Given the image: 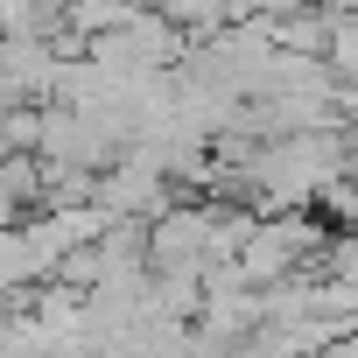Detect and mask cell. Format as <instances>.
<instances>
[{
    "label": "cell",
    "mask_w": 358,
    "mask_h": 358,
    "mask_svg": "<svg viewBox=\"0 0 358 358\" xmlns=\"http://www.w3.org/2000/svg\"><path fill=\"white\" fill-rule=\"evenodd\" d=\"M330 232L316 225V211H253V232L232 260V274L246 288H281L295 274H309V260H323Z\"/></svg>",
    "instance_id": "obj_1"
},
{
    "label": "cell",
    "mask_w": 358,
    "mask_h": 358,
    "mask_svg": "<svg viewBox=\"0 0 358 358\" xmlns=\"http://www.w3.org/2000/svg\"><path fill=\"white\" fill-rule=\"evenodd\" d=\"M85 57H99L106 71H127V78H141V71H176V64L190 57V36L176 29V22H162L155 8H141V15H127L120 29L92 36V43H85Z\"/></svg>",
    "instance_id": "obj_2"
},
{
    "label": "cell",
    "mask_w": 358,
    "mask_h": 358,
    "mask_svg": "<svg viewBox=\"0 0 358 358\" xmlns=\"http://www.w3.org/2000/svg\"><path fill=\"white\" fill-rule=\"evenodd\" d=\"M148 0H71L64 8V36H78V43H92V36H106V29H120L127 15H141Z\"/></svg>",
    "instance_id": "obj_3"
},
{
    "label": "cell",
    "mask_w": 358,
    "mask_h": 358,
    "mask_svg": "<svg viewBox=\"0 0 358 358\" xmlns=\"http://www.w3.org/2000/svg\"><path fill=\"white\" fill-rule=\"evenodd\" d=\"M323 64L337 71L344 92H358V8H330V36H323Z\"/></svg>",
    "instance_id": "obj_4"
}]
</instances>
